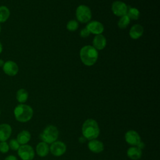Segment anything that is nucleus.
I'll use <instances>...</instances> for the list:
<instances>
[{
  "label": "nucleus",
  "instance_id": "f257e3e1",
  "mask_svg": "<svg viewBox=\"0 0 160 160\" xmlns=\"http://www.w3.org/2000/svg\"><path fill=\"white\" fill-rule=\"evenodd\" d=\"M99 125L93 119H86L82 126V134L83 137L88 140L96 139L99 135Z\"/></svg>",
  "mask_w": 160,
  "mask_h": 160
},
{
  "label": "nucleus",
  "instance_id": "f03ea898",
  "mask_svg": "<svg viewBox=\"0 0 160 160\" xmlns=\"http://www.w3.org/2000/svg\"><path fill=\"white\" fill-rule=\"evenodd\" d=\"M80 58L84 64L88 66H92L98 59V52L93 46L87 45L81 48Z\"/></svg>",
  "mask_w": 160,
  "mask_h": 160
},
{
  "label": "nucleus",
  "instance_id": "7ed1b4c3",
  "mask_svg": "<svg viewBox=\"0 0 160 160\" xmlns=\"http://www.w3.org/2000/svg\"><path fill=\"white\" fill-rule=\"evenodd\" d=\"M14 114L16 119L21 122L29 121L32 117V108L27 104H20L16 106L14 109Z\"/></svg>",
  "mask_w": 160,
  "mask_h": 160
},
{
  "label": "nucleus",
  "instance_id": "20e7f679",
  "mask_svg": "<svg viewBox=\"0 0 160 160\" xmlns=\"http://www.w3.org/2000/svg\"><path fill=\"white\" fill-rule=\"evenodd\" d=\"M58 136V128L53 125H49L39 134V138L47 144H51L57 140Z\"/></svg>",
  "mask_w": 160,
  "mask_h": 160
},
{
  "label": "nucleus",
  "instance_id": "39448f33",
  "mask_svg": "<svg viewBox=\"0 0 160 160\" xmlns=\"http://www.w3.org/2000/svg\"><path fill=\"white\" fill-rule=\"evenodd\" d=\"M76 18L78 20L82 22H88L91 19V11L89 8L85 5H80L76 9Z\"/></svg>",
  "mask_w": 160,
  "mask_h": 160
},
{
  "label": "nucleus",
  "instance_id": "423d86ee",
  "mask_svg": "<svg viewBox=\"0 0 160 160\" xmlns=\"http://www.w3.org/2000/svg\"><path fill=\"white\" fill-rule=\"evenodd\" d=\"M18 154L22 160H32L34 158V151L30 145L23 144L18 149Z\"/></svg>",
  "mask_w": 160,
  "mask_h": 160
},
{
  "label": "nucleus",
  "instance_id": "0eeeda50",
  "mask_svg": "<svg viewBox=\"0 0 160 160\" xmlns=\"http://www.w3.org/2000/svg\"><path fill=\"white\" fill-rule=\"evenodd\" d=\"M49 151L52 155L55 156H61L65 153L66 151V146L62 141H56L51 143Z\"/></svg>",
  "mask_w": 160,
  "mask_h": 160
},
{
  "label": "nucleus",
  "instance_id": "6e6552de",
  "mask_svg": "<svg viewBox=\"0 0 160 160\" xmlns=\"http://www.w3.org/2000/svg\"><path fill=\"white\" fill-rule=\"evenodd\" d=\"M2 68L4 72L9 76H16L19 71V67L18 64L14 61L11 60L5 61Z\"/></svg>",
  "mask_w": 160,
  "mask_h": 160
},
{
  "label": "nucleus",
  "instance_id": "1a4fd4ad",
  "mask_svg": "<svg viewBox=\"0 0 160 160\" xmlns=\"http://www.w3.org/2000/svg\"><path fill=\"white\" fill-rule=\"evenodd\" d=\"M128 7L127 5L119 1H114L112 4V11L113 13L118 16H122L127 14Z\"/></svg>",
  "mask_w": 160,
  "mask_h": 160
},
{
  "label": "nucleus",
  "instance_id": "9d476101",
  "mask_svg": "<svg viewBox=\"0 0 160 160\" xmlns=\"http://www.w3.org/2000/svg\"><path fill=\"white\" fill-rule=\"evenodd\" d=\"M124 138L126 142L132 146H136L141 141V137L139 134L134 130H129L127 131L125 134Z\"/></svg>",
  "mask_w": 160,
  "mask_h": 160
},
{
  "label": "nucleus",
  "instance_id": "9b49d317",
  "mask_svg": "<svg viewBox=\"0 0 160 160\" xmlns=\"http://www.w3.org/2000/svg\"><path fill=\"white\" fill-rule=\"evenodd\" d=\"M90 32L98 35L101 34L104 31V26L102 24L97 21H93L88 23L86 27Z\"/></svg>",
  "mask_w": 160,
  "mask_h": 160
},
{
  "label": "nucleus",
  "instance_id": "f8f14e48",
  "mask_svg": "<svg viewBox=\"0 0 160 160\" xmlns=\"http://www.w3.org/2000/svg\"><path fill=\"white\" fill-rule=\"evenodd\" d=\"M12 132V129L8 124H0V141H6L11 136Z\"/></svg>",
  "mask_w": 160,
  "mask_h": 160
},
{
  "label": "nucleus",
  "instance_id": "ddd939ff",
  "mask_svg": "<svg viewBox=\"0 0 160 160\" xmlns=\"http://www.w3.org/2000/svg\"><path fill=\"white\" fill-rule=\"evenodd\" d=\"M88 147L91 151L94 153H99L102 152L104 148V144L96 139L90 140L88 144Z\"/></svg>",
  "mask_w": 160,
  "mask_h": 160
},
{
  "label": "nucleus",
  "instance_id": "4468645a",
  "mask_svg": "<svg viewBox=\"0 0 160 160\" xmlns=\"http://www.w3.org/2000/svg\"><path fill=\"white\" fill-rule=\"evenodd\" d=\"M93 47L97 50H101L104 49L106 45V39L102 34L96 35L93 39Z\"/></svg>",
  "mask_w": 160,
  "mask_h": 160
},
{
  "label": "nucleus",
  "instance_id": "2eb2a0df",
  "mask_svg": "<svg viewBox=\"0 0 160 160\" xmlns=\"http://www.w3.org/2000/svg\"><path fill=\"white\" fill-rule=\"evenodd\" d=\"M144 32L143 27L140 24H135L132 26L129 31V35L133 39H137L140 38Z\"/></svg>",
  "mask_w": 160,
  "mask_h": 160
},
{
  "label": "nucleus",
  "instance_id": "dca6fc26",
  "mask_svg": "<svg viewBox=\"0 0 160 160\" xmlns=\"http://www.w3.org/2000/svg\"><path fill=\"white\" fill-rule=\"evenodd\" d=\"M36 151L39 156L45 157L48 154L49 152V146L47 143L42 141L38 144L36 146Z\"/></svg>",
  "mask_w": 160,
  "mask_h": 160
},
{
  "label": "nucleus",
  "instance_id": "f3484780",
  "mask_svg": "<svg viewBox=\"0 0 160 160\" xmlns=\"http://www.w3.org/2000/svg\"><path fill=\"white\" fill-rule=\"evenodd\" d=\"M127 155L129 158L132 160H138L141 158L142 151L136 146H132L128 148Z\"/></svg>",
  "mask_w": 160,
  "mask_h": 160
},
{
  "label": "nucleus",
  "instance_id": "a211bd4d",
  "mask_svg": "<svg viewBox=\"0 0 160 160\" xmlns=\"http://www.w3.org/2000/svg\"><path fill=\"white\" fill-rule=\"evenodd\" d=\"M31 139V134L27 130H22L17 136L16 140L19 144H26Z\"/></svg>",
  "mask_w": 160,
  "mask_h": 160
},
{
  "label": "nucleus",
  "instance_id": "6ab92c4d",
  "mask_svg": "<svg viewBox=\"0 0 160 160\" xmlns=\"http://www.w3.org/2000/svg\"><path fill=\"white\" fill-rule=\"evenodd\" d=\"M16 98L17 101L19 102H20L21 104H23L28 100V92L25 89H23V88L19 89L16 92Z\"/></svg>",
  "mask_w": 160,
  "mask_h": 160
},
{
  "label": "nucleus",
  "instance_id": "aec40b11",
  "mask_svg": "<svg viewBox=\"0 0 160 160\" xmlns=\"http://www.w3.org/2000/svg\"><path fill=\"white\" fill-rule=\"evenodd\" d=\"M10 16V11L6 6H0V24L5 22Z\"/></svg>",
  "mask_w": 160,
  "mask_h": 160
},
{
  "label": "nucleus",
  "instance_id": "412c9836",
  "mask_svg": "<svg viewBox=\"0 0 160 160\" xmlns=\"http://www.w3.org/2000/svg\"><path fill=\"white\" fill-rule=\"evenodd\" d=\"M140 12L139 10L135 8H131L128 9L126 15L129 17L130 19L137 20L139 17Z\"/></svg>",
  "mask_w": 160,
  "mask_h": 160
},
{
  "label": "nucleus",
  "instance_id": "4be33fe9",
  "mask_svg": "<svg viewBox=\"0 0 160 160\" xmlns=\"http://www.w3.org/2000/svg\"><path fill=\"white\" fill-rule=\"evenodd\" d=\"M130 22V19L129 17L126 14L124 16H122L121 17L119 20L118 21V25L119 28L121 29H124L126 28Z\"/></svg>",
  "mask_w": 160,
  "mask_h": 160
},
{
  "label": "nucleus",
  "instance_id": "5701e85b",
  "mask_svg": "<svg viewBox=\"0 0 160 160\" xmlns=\"http://www.w3.org/2000/svg\"><path fill=\"white\" fill-rule=\"evenodd\" d=\"M78 22L75 20H71L67 24V29L70 31H74L78 28Z\"/></svg>",
  "mask_w": 160,
  "mask_h": 160
},
{
  "label": "nucleus",
  "instance_id": "b1692460",
  "mask_svg": "<svg viewBox=\"0 0 160 160\" xmlns=\"http://www.w3.org/2000/svg\"><path fill=\"white\" fill-rule=\"evenodd\" d=\"M8 145H9V148L13 151H17L19 149V148L20 147V144H19V142H18L16 139H11L9 142Z\"/></svg>",
  "mask_w": 160,
  "mask_h": 160
},
{
  "label": "nucleus",
  "instance_id": "393cba45",
  "mask_svg": "<svg viewBox=\"0 0 160 160\" xmlns=\"http://www.w3.org/2000/svg\"><path fill=\"white\" fill-rule=\"evenodd\" d=\"M9 147L8 144L6 141H2L0 142V152L2 153H6L9 151Z\"/></svg>",
  "mask_w": 160,
  "mask_h": 160
},
{
  "label": "nucleus",
  "instance_id": "a878e982",
  "mask_svg": "<svg viewBox=\"0 0 160 160\" xmlns=\"http://www.w3.org/2000/svg\"><path fill=\"white\" fill-rule=\"evenodd\" d=\"M90 34V32L89 31V30L85 28H83L81 32H80V36L82 37V38H86L88 36H89Z\"/></svg>",
  "mask_w": 160,
  "mask_h": 160
},
{
  "label": "nucleus",
  "instance_id": "bb28decb",
  "mask_svg": "<svg viewBox=\"0 0 160 160\" xmlns=\"http://www.w3.org/2000/svg\"><path fill=\"white\" fill-rule=\"evenodd\" d=\"M4 160H18L17 159V158L15 156H13V155H9L8 156H7Z\"/></svg>",
  "mask_w": 160,
  "mask_h": 160
},
{
  "label": "nucleus",
  "instance_id": "cd10ccee",
  "mask_svg": "<svg viewBox=\"0 0 160 160\" xmlns=\"http://www.w3.org/2000/svg\"><path fill=\"white\" fill-rule=\"evenodd\" d=\"M144 146H145L144 143L143 142H142L141 141L137 144V146H136V147L140 149H142L144 148Z\"/></svg>",
  "mask_w": 160,
  "mask_h": 160
},
{
  "label": "nucleus",
  "instance_id": "c85d7f7f",
  "mask_svg": "<svg viewBox=\"0 0 160 160\" xmlns=\"http://www.w3.org/2000/svg\"><path fill=\"white\" fill-rule=\"evenodd\" d=\"M86 138H84V137H83V136H82V137H80L79 138V142H80V143H84V142H86Z\"/></svg>",
  "mask_w": 160,
  "mask_h": 160
},
{
  "label": "nucleus",
  "instance_id": "c756f323",
  "mask_svg": "<svg viewBox=\"0 0 160 160\" xmlns=\"http://www.w3.org/2000/svg\"><path fill=\"white\" fill-rule=\"evenodd\" d=\"M4 62L5 61H4L2 59H0V67H2L3 66V65L4 64Z\"/></svg>",
  "mask_w": 160,
  "mask_h": 160
},
{
  "label": "nucleus",
  "instance_id": "7c9ffc66",
  "mask_svg": "<svg viewBox=\"0 0 160 160\" xmlns=\"http://www.w3.org/2000/svg\"><path fill=\"white\" fill-rule=\"evenodd\" d=\"M2 50H3V47H2V44L1 43V42L0 41V54H1V52H2Z\"/></svg>",
  "mask_w": 160,
  "mask_h": 160
},
{
  "label": "nucleus",
  "instance_id": "2f4dec72",
  "mask_svg": "<svg viewBox=\"0 0 160 160\" xmlns=\"http://www.w3.org/2000/svg\"><path fill=\"white\" fill-rule=\"evenodd\" d=\"M1 31V24H0V32Z\"/></svg>",
  "mask_w": 160,
  "mask_h": 160
},
{
  "label": "nucleus",
  "instance_id": "473e14b6",
  "mask_svg": "<svg viewBox=\"0 0 160 160\" xmlns=\"http://www.w3.org/2000/svg\"><path fill=\"white\" fill-rule=\"evenodd\" d=\"M0 115H1V111H0Z\"/></svg>",
  "mask_w": 160,
  "mask_h": 160
}]
</instances>
